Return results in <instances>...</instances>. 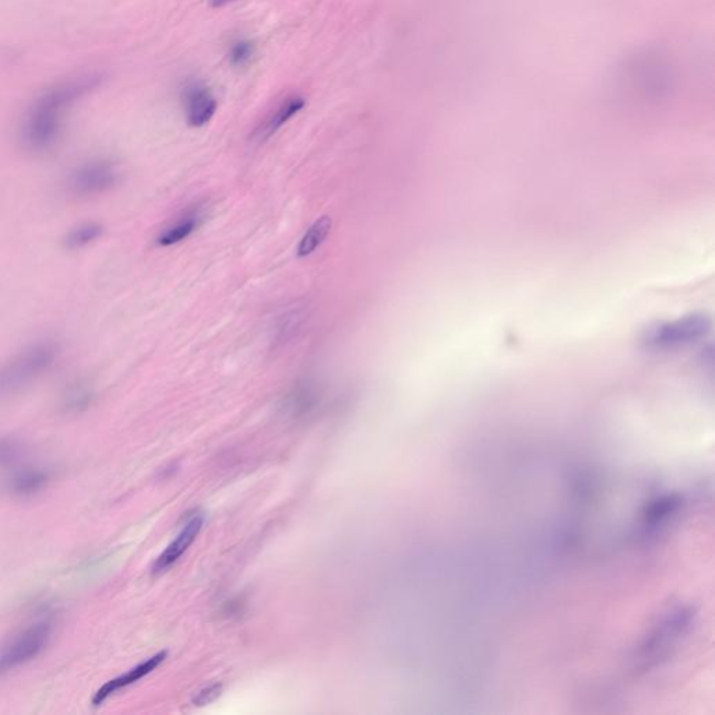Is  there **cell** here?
<instances>
[{"instance_id": "obj_8", "label": "cell", "mask_w": 715, "mask_h": 715, "mask_svg": "<svg viewBox=\"0 0 715 715\" xmlns=\"http://www.w3.org/2000/svg\"><path fill=\"white\" fill-rule=\"evenodd\" d=\"M52 470L47 467H24L12 474L6 481V491L16 498H33L48 488L52 481Z\"/></svg>"}, {"instance_id": "obj_15", "label": "cell", "mask_w": 715, "mask_h": 715, "mask_svg": "<svg viewBox=\"0 0 715 715\" xmlns=\"http://www.w3.org/2000/svg\"><path fill=\"white\" fill-rule=\"evenodd\" d=\"M24 445L20 439L14 436H2L0 438V468L12 466L23 456Z\"/></svg>"}, {"instance_id": "obj_4", "label": "cell", "mask_w": 715, "mask_h": 715, "mask_svg": "<svg viewBox=\"0 0 715 715\" xmlns=\"http://www.w3.org/2000/svg\"><path fill=\"white\" fill-rule=\"evenodd\" d=\"M710 320L703 315H689L674 322L655 324L644 333L643 343L650 350L669 351L688 347L710 333Z\"/></svg>"}, {"instance_id": "obj_1", "label": "cell", "mask_w": 715, "mask_h": 715, "mask_svg": "<svg viewBox=\"0 0 715 715\" xmlns=\"http://www.w3.org/2000/svg\"><path fill=\"white\" fill-rule=\"evenodd\" d=\"M100 83V77L81 76L62 81L49 88L34 102L21 126V143L33 153L51 149L59 133L66 111Z\"/></svg>"}, {"instance_id": "obj_3", "label": "cell", "mask_w": 715, "mask_h": 715, "mask_svg": "<svg viewBox=\"0 0 715 715\" xmlns=\"http://www.w3.org/2000/svg\"><path fill=\"white\" fill-rule=\"evenodd\" d=\"M54 625V618L44 614L37 621L27 625L26 628L14 633L0 647V679L12 674L16 669L24 667L28 662L41 655L52 639Z\"/></svg>"}, {"instance_id": "obj_7", "label": "cell", "mask_w": 715, "mask_h": 715, "mask_svg": "<svg viewBox=\"0 0 715 715\" xmlns=\"http://www.w3.org/2000/svg\"><path fill=\"white\" fill-rule=\"evenodd\" d=\"M165 658H167V651H161V653L153 655L149 660L136 665L135 668L130 669V671L125 672V674L116 676V678L111 679V681L104 683V685L95 692L93 697L94 706H101L102 703L107 702L109 697L114 696L115 693L135 685L136 682L142 681V679L150 675L151 672L156 671L162 662H164Z\"/></svg>"}, {"instance_id": "obj_10", "label": "cell", "mask_w": 715, "mask_h": 715, "mask_svg": "<svg viewBox=\"0 0 715 715\" xmlns=\"http://www.w3.org/2000/svg\"><path fill=\"white\" fill-rule=\"evenodd\" d=\"M305 108V100L299 95L285 98L283 102L269 116L266 121L256 130L255 137L259 142H266L274 133L283 128L285 123L291 121L299 111Z\"/></svg>"}, {"instance_id": "obj_6", "label": "cell", "mask_w": 715, "mask_h": 715, "mask_svg": "<svg viewBox=\"0 0 715 715\" xmlns=\"http://www.w3.org/2000/svg\"><path fill=\"white\" fill-rule=\"evenodd\" d=\"M186 121L192 128H202L211 121L217 111V100L209 87L202 83H190L182 94Z\"/></svg>"}, {"instance_id": "obj_2", "label": "cell", "mask_w": 715, "mask_h": 715, "mask_svg": "<svg viewBox=\"0 0 715 715\" xmlns=\"http://www.w3.org/2000/svg\"><path fill=\"white\" fill-rule=\"evenodd\" d=\"M61 355L58 341L45 338L27 345L0 364V401L17 396L47 375Z\"/></svg>"}, {"instance_id": "obj_14", "label": "cell", "mask_w": 715, "mask_h": 715, "mask_svg": "<svg viewBox=\"0 0 715 715\" xmlns=\"http://www.w3.org/2000/svg\"><path fill=\"white\" fill-rule=\"evenodd\" d=\"M102 235V227L94 221H87V223H81L73 227L72 230L66 234L65 248L69 250H80L87 248L91 243L97 241Z\"/></svg>"}, {"instance_id": "obj_11", "label": "cell", "mask_w": 715, "mask_h": 715, "mask_svg": "<svg viewBox=\"0 0 715 715\" xmlns=\"http://www.w3.org/2000/svg\"><path fill=\"white\" fill-rule=\"evenodd\" d=\"M203 221V213L199 207L186 211L182 217L175 220V223L169 225L164 231L158 235L157 243L162 248L176 245V243L185 241L200 227Z\"/></svg>"}, {"instance_id": "obj_13", "label": "cell", "mask_w": 715, "mask_h": 715, "mask_svg": "<svg viewBox=\"0 0 715 715\" xmlns=\"http://www.w3.org/2000/svg\"><path fill=\"white\" fill-rule=\"evenodd\" d=\"M331 230V220L329 217H322L306 231L304 238L299 242L297 255L308 257L322 246V243L329 237Z\"/></svg>"}, {"instance_id": "obj_19", "label": "cell", "mask_w": 715, "mask_h": 715, "mask_svg": "<svg viewBox=\"0 0 715 715\" xmlns=\"http://www.w3.org/2000/svg\"><path fill=\"white\" fill-rule=\"evenodd\" d=\"M230 2H232V0H211V3H213L214 6H224Z\"/></svg>"}, {"instance_id": "obj_9", "label": "cell", "mask_w": 715, "mask_h": 715, "mask_svg": "<svg viewBox=\"0 0 715 715\" xmlns=\"http://www.w3.org/2000/svg\"><path fill=\"white\" fill-rule=\"evenodd\" d=\"M203 524V516H200V514L193 516L192 519L185 524V527L182 528L178 537H176L175 540L168 545L167 549H165V551L158 556L153 565V573L160 574L167 572L169 567L175 565L179 558H181V556L188 551L190 545L195 542L197 535H199L200 531H202Z\"/></svg>"}, {"instance_id": "obj_18", "label": "cell", "mask_w": 715, "mask_h": 715, "mask_svg": "<svg viewBox=\"0 0 715 715\" xmlns=\"http://www.w3.org/2000/svg\"><path fill=\"white\" fill-rule=\"evenodd\" d=\"M221 690H223L221 683H213V685L200 690L195 699H193V703H195V706H206V704L213 703L221 695Z\"/></svg>"}, {"instance_id": "obj_17", "label": "cell", "mask_w": 715, "mask_h": 715, "mask_svg": "<svg viewBox=\"0 0 715 715\" xmlns=\"http://www.w3.org/2000/svg\"><path fill=\"white\" fill-rule=\"evenodd\" d=\"M302 320H304V315L301 311H291L285 313L283 318L280 319L277 327V340L287 341L290 340L292 336H295L299 327H301Z\"/></svg>"}, {"instance_id": "obj_12", "label": "cell", "mask_w": 715, "mask_h": 715, "mask_svg": "<svg viewBox=\"0 0 715 715\" xmlns=\"http://www.w3.org/2000/svg\"><path fill=\"white\" fill-rule=\"evenodd\" d=\"M94 400L93 387L83 380L66 387L61 397V411L63 414L77 415L88 410Z\"/></svg>"}, {"instance_id": "obj_5", "label": "cell", "mask_w": 715, "mask_h": 715, "mask_svg": "<svg viewBox=\"0 0 715 715\" xmlns=\"http://www.w3.org/2000/svg\"><path fill=\"white\" fill-rule=\"evenodd\" d=\"M121 181V174L114 162L91 160L70 172L68 189L76 197H94L114 189Z\"/></svg>"}, {"instance_id": "obj_16", "label": "cell", "mask_w": 715, "mask_h": 715, "mask_svg": "<svg viewBox=\"0 0 715 715\" xmlns=\"http://www.w3.org/2000/svg\"><path fill=\"white\" fill-rule=\"evenodd\" d=\"M253 55H255V45L248 40L232 42L230 52H228L231 65L235 66V68H243V66L248 65L252 61Z\"/></svg>"}]
</instances>
